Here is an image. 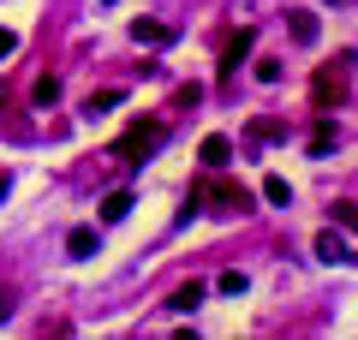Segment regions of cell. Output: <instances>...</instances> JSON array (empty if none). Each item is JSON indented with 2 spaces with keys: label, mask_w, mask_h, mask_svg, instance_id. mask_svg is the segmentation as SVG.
Here are the masks:
<instances>
[{
  "label": "cell",
  "mask_w": 358,
  "mask_h": 340,
  "mask_svg": "<svg viewBox=\"0 0 358 340\" xmlns=\"http://www.w3.org/2000/svg\"><path fill=\"white\" fill-rule=\"evenodd\" d=\"M6 316H13V292L0 287V323H6Z\"/></svg>",
  "instance_id": "obj_20"
},
{
  "label": "cell",
  "mask_w": 358,
  "mask_h": 340,
  "mask_svg": "<svg viewBox=\"0 0 358 340\" xmlns=\"http://www.w3.org/2000/svg\"><path fill=\"white\" fill-rule=\"evenodd\" d=\"M334 227L341 233H358V203H334Z\"/></svg>",
  "instance_id": "obj_14"
},
{
  "label": "cell",
  "mask_w": 358,
  "mask_h": 340,
  "mask_svg": "<svg viewBox=\"0 0 358 340\" xmlns=\"http://www.w3.org/2000/svg\"><path fill=\"white\" fill-rule=\"evenodd\" d=\"M36 101L54 108V101H60V78H36Z\"/></svg>",
  "instance_id": "obj_15"
},
{
  "label": "cell",
  "mask_w": 358,
  "mask_h": 340,
  "mask_svg": "<svg viewBox=\"0 0 358 340\" xmlns=\"http://www.w3.org/2000/svg\"><path fill=\"white\" fill-rule=\"evenodd\" d=\"M162 138H167V126H162V120H138V126H131L126 138H120V155H150Z\"/></svg>",
  "instance_id": "obj_2"
},
{
  "label": "cell",
  "mask_w": 358,
  "mask_h": 340,
  "mask_svg": "<svg viewBox=\"0 0 358 340\" xmlns=\"http://www.w3.org/2000/svg\"><path fill=\"white\" fill-rule=\"evenodd\" d=\"M257 78L263 84H281V60H257Z\"/></svg>",
  "instance_id": "obj_18"
},
{
  "label": "cell",
  "mask_w": 358,
  "mask_h": 340,
  "mask_svg": "<svg viewBox=\"0 0 358 340\" xmlns=\"http://www.w3.org/2000/svg\"><path fill=\"white\" fill-rule=\"evenodd\" d=\"M96 227H72V233H66V257H78V263H84V257H96Z\"/></svg>",
  "instance_id": "obj_8"
},
{
  "label": "cell",
  "mask_w": 358,
  "mask_h": 340,
  "mask_svg": "<svg viewBox=\"0 0 358 340\" xmlns=\"http://www.w3.org/2000/svg\"><path fill=\"white\" fill-rule=\"evenodd\" d=\"M287 18H293V42H305V48L322 36V30H317V13H287Z\"/></svg>",
  "instance_id": "obj_10"
},
{
  "label": "cell",
  "mask_w": 358,
  "mask_h": 340,
  "mask_svg": "<svg viewBox=\"0 0 358 340\" xmlns=\"http://www.w3.org/2000/svg\"><path fill=\"white\" fill-rule=\"evenodd\" d=\"M197 155H203V162H209V167H215V173H221V167H227V162H233V143H227V138H221V132H209V138H203V143H197Z\"/></svg>",
  "instance_id": "obj_7"
},
{
  "label": "cell",
  "mask_w": 358,
  "mask_h": 340,
  "mask_svg": "<svg viewBox=\"0 0 358 340\" xmlns=\"http://www.w3.org/2000/svg\"><path fill=\"white\" fill-rule=\"evenodd\" d=\"M131 215V191H108L102 197V221H126Z\"/></svg>",
  "instance_id": "obj_9"
},
{
  "label": "cell",
  "mask_w": 358,
  "mask_h": 340,
  "mask_svg": "<svg viewBox=\"0 0 358 340\" xmlns=\"http://www.w3.org/2000/svg\"><path fill=\"white\" fill-rule=\"evenodd\" d=\"M131 36L143 48H162V42H173V24H162V18H131Z\"/></svg>",
  "instance_id": "obj_4"
},
{
  "label": "cell",
  "mask_w": 358,
  "mask_h": 340,
  "mask_svg": "<svg viewBox=\"0 0 358 340\" xmlns=\"http://www.w3.org/2000/svg\"><path fill=\"white\" fill-rule=\"evenodd\" d=\"M192 203H215L221 215H245V209H251V191L233 185V179H209V185L192 191Z\"/></svg>",
  "instance_id": "obj_1"
},
{
  "label": "cell",
  "mask_w": 358,
  "mask_h": 340,
  "mask_svg": "<svg viewBox=\"0 0 358 340\" xmlns=\"http://www.w3.org/2000/svg\"><path fill=\"white\" fill-rule=\"evenodd\" d=\"M215 287H221V292H233V299H239V292H245V275H239V269H227V275H221Z\"/></svg>",
  "instance_id": "obj_17"
},
{
  "label": "cell",
  "mask_w": 358,
  "mask_h": 340,
  "mask_svg": "<svg viewBox=\"0 0 358 340\" xmlns=\"http://www.w3.org/2000/svg\"><path fill=\"white\" fill-rule=\"evenodd\" d=\"M263 197H268V203H281V209H287V203H293V185H287L281 173H268V179H263Z\"/></svg>",
  "instance_id": "obj_13"
},
{
  "label": "cell",
  "mask_w": 358,
  "mask_h": 340,
  "mask_svg": "<svg viewBox=\"0 0 358 340\" xmlns=\"http://www.w3.org/2000/svg\"><path fill=\"white\" fill-rule=\"evenodd\" d=\"M6 191H13V179H6V173H0V197H6Z\"/></svg>",
  "instance_id": "obj_21"
},
{
  "label": "cell",
  "mask_w": 358,
  "mask_h": 340,
  "mask_svg": "<svg viewBox=\"0 0 358 340\" xmlns=\"http://www.w3.org/2000/svg\"><path fill=\"white\" fill-rule=\"evenodd\" d=\"M317 257H322V263H346V257H352L346 239H341V227H322V233H317Z\"/></svg>",
  "instance_id": "obj_6"
},
{
  "label": "cell",
  "mask_w": 358,
  "mask_h": 340,
  "mask_svg": "<svg viewBox=\"0 0 358 340\" xmlns=\"http://www.w3.org/2000/svg\"><path fill=\"white\" fill-rule=\"evenodd\" d=\"M167 304H173V311H197V304H203V281H185V287H179Z\"/></svg>",
  "instance_id": "obj_11"
},
{
  "label": "cell",
  "mask_w": 358,
  "mask_h": 340,
  "mask_svg": "<svg viewBox=\"0 0 358 340\" xmlns=\"http://www.w3.org/2000/svg\"><path fill=\"white\" fill-rule=\"evenodd\" d=\"M13 48H18V36H13V30H0V60H13Z\"/></svg>",
  "instance_id": "obj_19"
},
{
  "label": "cell",
  "mask_w": 358,
  "mask_h": 340,
  "mask_svg": "<svg viewBox=\"0 0 358 340\" xmlns=\"http://www.w3.org/2000/svg\"><path fill=\"white\" fill-rule=\"evenodd\" d=\"M334 150V126H317V138H310V155H329Z\"/></svg>",
  "instance_id": "obj_16"
},
{
  "label": "cell",
  "mask_w": 358,
  "mask_h": 340,
  "mask_svg": "<svg viewBox=\"0 0 358 340\" xmlns=\"http://www.w3.org/2000/svg\"><path fill=\"white\" fill-rule=\"evenodd\" d=\"M120 101H126V90H96V96L84 101V113H114Z\"/></svg>",
  "instance_id": "obj_12"
},
{
  "label": "cell",
  "mask_w": 358,
  "mask_h": 340,
  "mask_svg": "<svg viewBox=\"0 0 358 340\" xmlns=\"http://www.w3.org/2000/svg\"><path fill=\"white\" fill-rule=\"evenodd\" d=\"M251 42H257V30H251V24H245V30H239V36H233V42H227V54H221V78H233V72H239V60H245V54H251Z\"/></svg>",
  "instance_id": "obj_5"
},
{
  "label": "cell",
  "mask_w": 358,
  "mask_h": 340,
  "mask_svg": "<svg viewBox=\"0 0 358 340\" xmlns=\"http://www.w3.org/2000/svg\"><path fill=\"white\" fill-rule=\"evenodd\" d=\"M310 96H317V108H341V101H346V72H341V66H334V72L322 66V72L310 78Z\"/></svg>",
  "instance_id": "obj_3"
}]
</instances>
